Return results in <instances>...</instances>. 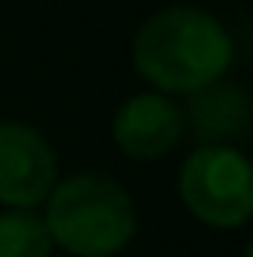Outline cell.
Here are the masks:
<instances>
[{"instance_id":"1","label":"cell","mask_w":253,"mask_h":257,"mask_svg":"<svg viewBox=\"0 0 253 257\" xmlns=\"http://www.w3.org/2000/svg\"><path fill=\"white\" fill-rule=\"evenodd\" d=\"M232 39L225 25L201 7H163L132 39V66L156 94H194L225 77Z\"/></svg>"},{"instance_id":"2","label":"cell","mask_w":253,"mask_h":257,"mask_svg":"<svg viewBox=\"0 0 253 257\" xmlns=\"http://www.w3.org/2000/svg\"><path fill=\"white\" fill-rule=\"evenodd\" d=\"M42 219L52 247L73 257H115L135 236V205L125 188L104 174L56 181Z\"/></svg>"},{"instance_id":"3","label":"cell","mask_w":253,"mask_h":257,"mask_svg":"<svg viewBox=\"0 0 253 257\" xmlns=\"http://www.w3.org/2000/svg\"><path fill=\"white\" fill-rule=\"evenodd\" d=\"M187 212L211 229H239L253 212L250 160L236 146H198L180 167Z\"/></svg>"},{"instance_id":"4","label":"cell","mask_w":253,"mask_h":257,"mask_svg":"<svg viewBox=\"0 0 253 257\" xmlns=\"http://www.w3.org/2000/svg\"><path fill=\"white\" fill-rule=\"evenodd\" d=\"M59 181L56 153L39 128L0 122V205L35 209Z\"/></svg>"},{"instance_id":"5","label":"cell","mask_w":253,"mask_h":257,"mask_svg":"<svg viewBox=\"0 0 253 257\" xmlns=\"http://www.w3.org/2000/svg\"><path fill=\"white\" fill-rule=\"evenodd\" d=\"M115 143L132 160H160L184 136V111L167 94H135L115 111Z\"/></svg>"},{"instance_id":"6","label":"cell","mask_w":253,"mask_h":257,"mask_svg":"<svg viewBox=\"0 0 253 257\" xmlns=\"http://www.w3.org/2000/svg\"><path fill=\"white\" fill-rule=\"evenodd\" d=\"M184 111V132H191L201 146H232L250 128V97L239 84H215L187 94Z\"/></svg>"},{"instance_id":"7","label":"cell","mask_w":253,"mask_h":257,"mask_svg":"<svg viewBox=\"0 0 253 257\" xmlns=\"http://www.w3.org/2000/svg\"><path fill=\"white\" fill-rule=\"evenodd\" d=\"M52 240L45 219L35 209L0 212V257H49Z\"/></svg>"}]
</instances>
